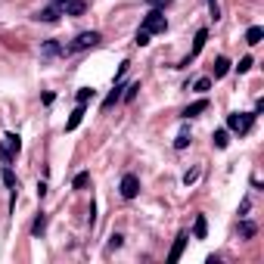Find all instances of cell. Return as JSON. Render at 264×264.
Segmentation results:
<instances>
[{
	"mask_svg": "<svg viewBox=\"0 0 264 264\" xmlns=\"http://www.w3.org/2000/svg\"><path fill=\"white\" fill-rule=\"evenodd\" d=\"M165 28H168L165 13H162V10H149V13H146V19H143V31L158 34V31H165Z\"/></svg>",
	"mask_w": 264,
	"mask_h": 264,
	"instance_id": "2",
	"label": "cell"
},
{
	"mask_svg": "<svg viewBox=\"0 0 264 264\" xmlns=\"http://www.w3.org/2000/svg\"><path fill=\"white\" fill-rule=\"evenodd\" d=\"M252 121H255V112H233V115H227V128L233 134H249Z\"/></svg>",
	"mask_w": 264,
	"mask_h": 264,
	"instance_id": "1",
	"label": "cell"
},
{
	"mask_svg": "<svg viewBox=\"0 0 264 264\" xmlns=\"http://www.w3.org/2000/svg\"><path fill=\"white\" fill-rule=\"evenodd\" d=\"M187 146H190V134L184 131V134H181L178 140H174V149H187Z\"/></svg>",
	"mask_w": 264,
	"mask_h": 264,
	"instance_id": "23",
	"label": "cell"
},
{
	"mask_svg": "<svg viewBox=\"0 0 264 264\" xmlns=\"http://www.w3.org/2000/svg\"><path fill=\"white\" fill-rule=\"evenodd\" d=\"M31 230H34V236H41V233H44V230H47V218H44V215H41V218H38V221H34V227H31Z\"/></svg>",
	"mask_w": 264,
	"mask_h": 264,
	"instance_id": "22",
	"label": "cell"
},
{
	"mask_svg": "<svg viewBox=\"0 0 264 264\" xmlns=\"http://www.w3.org/2000/svg\"><path fill=\"white\" fill-rule=\"evenodd\" d=\"M19 149H22V137H19V134H7V137H4V146H0V158L10 165L13 155L19 152Z\"/></svg>",
	"mask_w": 264,
	"mask_h": 264,
	"instance_id": "3",
	"label": "cell"
},
{
	"mask_svg": "<svg viewBox=\"0 0 264 264\" xmlns=\"http://www.w3.org/2000/svg\"><path fill=\"white\" fill-rule=\"evenodd\" d=\"M103 38H100V31H81L78 34V38L72 41V47H68V50H87V47H97Z\"/></svg>",
	"mask_w": 264,
	"mask_h": 264,
	"instance_id": "4",
	"label": "cell"
},
{
	"mask_svg": "<svg viewBox=\"0 0 264 264\" xmlns=\"http://www.w3.org/2000/svg\"><path fill=\"white\" fill-rule=\"evenodd\" d=\"M81 118H84V103H78V109L68 115V121H65V131H75L78 125H81Z\"/></svg>",
	"mask_w": 264,
	"mask_h": 264,
	"instance_id": "10",
	"label": "cell"
},
{
	"mask_svg": "<svg viewBox=\"0 0 264 264\" xmlns=\"http://www.w3.org/2000/svg\"><path fill=\"white\" fill-rule=\"evenodd\" d=\"M125 91H128V94H125V100H128V103H131V100H134V97H137V91H140V81H134V84H131V87H125Z\"/></svg>",
	"mask_w": 264,
	"mask_h": 264,
	"instance_id": "26",
	"label": "cell"
},
{
	"mask_svg": "<svg viewBox=\"0 0 264 264\" xmlns=\"http://www.w3.org/2000/svg\"><path fill=\"white\" fill-rule=\"evenodd\" d=\"M87 184H91V174H87V171H81L78 178H75V184H72V187H75V190H84Z\"/></svg>",
	"mask_w": 264,
	"mask_h": 264,
	"instance_id": "20",
	"label": "cell"
},
{
	"mask_svg": "<svg viewBox=\"0 0 264 264\" xmlns=\"http://www.w3.org/2000/svg\"><path fill=\"white\" fill-rule=\"evenodd\" d=\"M134 44H137V47H146V44H149V31L140 28V31H137V38H134Z\"/></svg>",
	"mask_w": 264,
	"mask_h": 264,
	"instance_id": "21",
	"label": "cell"
},
{
	"mask_svg": "<svg viewBox=\"0 0 264 264\" xmlns=\"http://www.w3.org/2000/svg\"><path fill=\"white\" fill-rule=\"evenodd\" d=\"M140 193V181L134 178V174H125V178H121V196L125 199H134Z\"/></svg>",
	"mask_w": 264,
	"mask_h": 264,
	"instance_id": "5",
	"label": "cell"
},
{
	"mask_svg": "<svg viewBox=\"0 0 264 264\" xmlns=\"http://www.w3.org/2000/svg\"><path fill=\"white\" fill-rule=\"evenodd\" d=\"M196 181H199V171H196V168L184 174V184H187V187H190V184H196Z\"/></svg>",
	"mask_w": 264,
	"mask_h": 264,
	"instance_id": "27",
	"label": "cell"
},
{
	"mask_svg": "<svg viewBox=\"0 0 264 264\" xmlns=\"http://www.w3.org/2000/svg\"><path fill=\"white\" fill-rule=\"evenodd\" d=\"M41 53H44V56H59V53H62V47H59L56 41H47V44L41 47Z\"/></svg>",
	"mask_w": 264,
	"mask_h": 264,
	"instance_id": "16",
	"label": "cell"
},
{
	"mask_svg": "<svg viewBox=\"0 0 264 264\" xmlns=\"http://www.w3.org/2000/svg\"><path fill=\"white\" fill-rule=\"evenodd\" d=\"M84 10H87V4H84V0H72V4L65 7V13H68V16H81Z\"/></svg>",
	"mask_w": 264,
	"mask_h": 264,
	"instance_id": "17",
	"label": "cell"
},
{
	"mask_svg": "<svg viewBox=\"0 0 264 264\" xmlns=\"http://www.w3.org/2000/svg\"><path fill=\"white\" fill-rule=\"evenodd\" d=\"M261 38H264V28H261V25H252L249 31H245V44H252V47L261 44Z\"/></svg>",
	"mask_w": 264,
	"mask_h": 264,
	"instance_id": "11",
	"label": "cell"
},
{
	"mask_svg": "<svg viewBox=\"0 0 264 264\" xmlns=\"http://www.w3.org/2000/svg\"><path fill=\"white\" fill-rule=\"evenodd\" d=\"M205 233H208V221H205V215H199V218H196V227H193V236L205 239Z\"/></svg>",
	"mask_w": 264,
	"mask_h": 264,
	"instance_id": "12",
	"label": "cell"
},
{
	"mask_svg": "<svg viewBox=\"0 0 264 264\" xmlns=\"http://www.w3.org/2000/svg\"><path fill=\"white\" fill-rule=\"evenodd\" d=\"M236 68H239V75H242V72H249V68H252V56H245V59H239V65H236Z\"/></svg>",
	"mask_w": 264,
	"mask_h": 264,
	"instance_id": "29",
	"label": "cell"
},
{
	"mask_svg": "<svg viewBox=\"0 0 264 264\" xmlns=\"http://www.w3.org/2000/svg\"><path fill=\"white\" fill-rule=\"evenodd\" d=\"M227 72H230V59H224V56H218V59H215V78H224Z\"/></svg>",
	"mask_w": 264,
	"mask_h": 264,
	"instance_id": "13",
	"label": "cell"
},
{
	"mask_svg": "<svg viewBox=\"0 0 264 264\" xmlns=\"http://www.w3.org/2000/svg\"><path fill=\"white\" fill-rule=\"evenodd\" d=\"M4 184H7L13 193H16V187H19V181H16V174H13L10 168H4Z\"/></svg>",
	"mask_w": 264,
	"mask_h": 264,
	"instance_id": "18",
	"label": "cell"
},
{
	"mask_svg": "<svg viewBox=\"0 0 264 264\" xmlns=\"http://www.w3.org/2000/svg\"><path fill=\"white\" fill-rule=\"evenodd\" d=\"M208 7H211V16L218 19V16H221V13H218V0H208Z\"/></svg>",
	"mask_w": 264,
	"mask_h": 264,
	"instance_id": "31",
	"label": "cell"
},
{
	"mask_svg": "<svg viewBox=\"0 0 264 264\" xmlns=\"http://www.w3.org/2000/svg\"><path fill=\"white\" fill-rule=\"evenodd\" d=\"M187 242H190V236H187V233H181L178 239H174L171 255H168V261H171V264H174V261H181V255H184V249H187Z\"/></svg>",
	"mask_w": 264,
	"mask_h": 264,
	"instance_id": "7",
	"label": "cell"
},
{
	"mask_svg": "<svg viewBox=\"0 0 264 264\" xmlns=\"http://www.w3.org/2000/svg\"><path fill=\"white\" fill-rule=\"evenodd\" d=\"M146 4H149L152 10H165V7L171 4V0H146Z\"/></svg>",
	"mask_w": 264,
	"mask_h": 264,
	"instance_id": "30",
	"label": "cell"
},
{
	"mask_svg": "<svg viewBox=\"0 0 264 264\" xmlns=\"http://www.w3.org/2000/svg\"><path fill=\"white\" fill-rule=\"evenodd\" d=\"M121 242H125V236H121V233H112V236H109V249H121Z\"/></svg>",
	"mask_w": 264,
	"mask_h": 264,
	"instance_id": "24",
	"label": "cell"
},
{
	"mask_svg": "<svg viewBox=\"0 0 264 264\" xmlns=\"http://www.w3.org/2000/svg\"><path fill=\"white\" fill-rule=\"evenodd\" d=\"M239 230H242V236H255V224H252V221H245Z\"/></svg>",
	"mask_w": 264,
	"mask_h": 264,
	"instance_id": "28",
	"label": "cell"
},
{
	"mask_svg": "<svg viewBox=\"0 0 264 264\" xmlns=\"http://www.w3.org/2000/svg\"><path fill=\"white\" fill-rule=\"evenodd\" d=\"M211 140H215L218 149H227V146H230V134H227V131H215V137H211Z\"/></svg>",
	"mask_w": 264,
	"mask_h": 264,
	"instance_id": "14",
	"label": "cell"
},
{
	"mask_svg": "<svg viewBox=\"0 0 264 264\" xmlns=\"http://www.w3.org/2000/svg\"><path fill=\"white\" fill-rule=\"evenodd\" d=\"M59 13H62L59 7H47V10H41L38 16H34V19H38V22H56V19H59Z\"/></svg>",
	"mask_w": 264,
	"mask_h": 264,
	"instance_id": "8",
	"label": "cell"
},
{
	"mask_svg": "<svg viewBox=\"0 0 264 264\" xmlns=\"http://www.w3.org/2000/svg\"><path fill=\"white\" fill-rule=\"evenodd\" d=\"M121 91H125V87H115V91H112L109 97H106V100H103V109H112V106H115V103L121 100Z\"/></svg>",
	"mask_w": 264,
	"mask_h": 264,
	"instance_id": "15",
	"label": "cell"
},
{
	"mask_svg": "<svg viewBox=\"0 0 264 264\" xmlns=\"http://www.w3.org/2000/svg\"><path fill=\"white\" fill-rule=\"evenodd\" d=\"M193 87H196V91H199V94H205V91H208V87H211V78H199V81H196V84H193Z\"/></svg>",
	"mask_w": 264,
	"mask_h": 264,
	"instance_id": "25",
	"label": "cell"
},
{
	"mask_svg": "<svg viewBox=\"0 0 264 264\" xmlns=\"http://www.w3.org/2000/svg\"><path fill=\"white\" fill-rule=\"evenodd\" d=\"M68 4H72V0H53V7H59V10H65Z\"/></svg>",
	"mask_w": 264,
	"mask_h": 264,
	"instance_id": "32",
	"label": "cell"
},
{
	"mask_svg": "<svg viewBox=\"0 0 264 264\" xmlns=\"http://www.w3.org/2000/svg\"><path fill=\"white\" fill-rule=\"evenodd\" d=\"M94 94H97L94 87H81V91H78V103H84V106H87V100H94Z\"/></svg>",
	"mask_w": 264,
	"mask_h": 264,
	"instance_id": "19",
	"label": "cell"
},
{
	"mask_svg": "<svg viewBox=\"0 0 264 264\" xmlns=\"http://www.w3.org/2000/svg\"><path fill=\"white\" fill-rule=\"evenodd\" d=\"M205 41H208V31H199L196 34V41H193V50H190V56L178 65V68H184V65H190V59H196L199 56V53H202V47H205Z\"/></svg>",
	"mask_w": 264,
	"mask_h": 264,
	"instance_id": "6",
	"label": "cell"
},
{
	"mask_svg": "<svg viewBox=\"0 0 264 264\" xmlns=\"http://www.w3.org/2000/svg\"><path fill=\"white\" fill-rule=\"evenodd\" d=\"M205 109H208V100H196L193 106H187V109H184V118H196V115L205 112Z\"/></svg>",
	"mask_w": 264,
	"mask_h": 264,
	"instance_id": "9",
	"label": "cell"
}]
</instances>
